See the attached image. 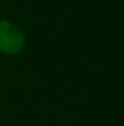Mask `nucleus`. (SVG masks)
I'll list each match as a JSON object with an SVG mask.
<instances>
[{
    "label": "nucleus",
    "instance_id": "obj_1",
    "mask_svg": "<svg viewBox=\"0 0 124 126\" xmlns=\"http://www.w3.org/2000/svg\"><path fill=\"white\" fill-rule=\"evenodd\" d=\"M26 34L12 21H0V53L5 56H17L26 48Z\"/></svg>",
    "mask_w": 124,
    "mask_h": 126
}]
</instances>
